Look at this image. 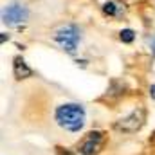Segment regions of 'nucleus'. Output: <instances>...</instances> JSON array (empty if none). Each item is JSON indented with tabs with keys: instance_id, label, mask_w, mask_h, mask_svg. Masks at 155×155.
<instances>
[{
	"instance_id": "nucleus-9",
	"label": "nucleus",
	"mask_w": 155,
	"mask_h": 155,
	"mask_svg": "<svg viewBox=\"0 0 155 155\" xmlns=\"http://www.w3.org/2000/svg\"><path fill=\"white\" fill-rule=\"evenodd\" d=\"M152 54L155 56V36H153V40H152Z\"/></svg>"
},
{
	"instance_id": "nucleus-10",
	"label": "nucleus",
	"mask_w": 155,
	"mask_h": 155,
	"mask_svg": "<svg viewBox=\"0 0 155 155\" xmlns=\"http://www.w3.org/2000/svg\"><path fill=\"white\" fill-rule=\"evenodd\" d=\"M150 92H152V94L155 96V87H152V88H150Z\"/></svg>"
},
{
	"instance_id": "nucleus-7",
	"label": "nucleus",
	"mask_w": 155,
	"mask_h": 155,
	"mask_svg": "<svg viewBox=\"0 0 155 155\" xmlns=\"http://www.w3.org/2000/svg\"><path fill=\"white\" fill-rule=\"evenodd\" d=\"M103 13L108 15V16H116V15H119L117 4L116 2H107V4H103Z\"/></svg>"
},
{
	"instance_id": "nucleus-6",
	"label": "nucleus",
	"mask_w": 155,
	"mask_h": 155,
	"mask_svg": "<svg viewBox=\"0 0 155 155\" xmlns=\"http://www.w3.org/2000/svg\"><path fill=\"white\" fill-rule=\"evenodd\" d=\"M13 74L16 79H25V78L33 76V71L27 67V63L24 61V58H15V61H13Z\"/></svg>"
},
{
	"instance_id": "nucleus-3",
	"label": "nucleus",
	"mask_w": 155,
	"mask_h": 155,
	"mask_svg": "<svg viewBox=\"0 0 155 155\" xmlns=\"http://www.w3.org/2000/svg\"><path fill=\"white\" fill-rule=\"evenodd\" d=\"M54 40L61 45L63 51H67V52L72 54L78 47V41H79V29H78L76 25H65V27H61V29L56 31Z\"/></svg>"
},
{
	"instance_id": "nucleus-1",
	"label": "nucleus",
	"mask_w": 155,
	"mask_h": 155,
	"mask_svg": "<svg viewBox=\"0 0 155 155\" xmlns=\"http://www.w3.org/2000/svg\"><path fill=\"white\" fill-rule=\"evenodd\" d=\"M56 123L67 132H79L85 124V108L76 103H67L56 108Z\"/></svg>"
},
{
	"instance_id": "nucleus-2",
	"label": "nucleus",
	"mask_w": 155,
	"mask_h": 155,
	"mask_svg": "<svg viewBox=\"0 0 155 155\" xmlns=\"http://www.w3.org/2000/svg\"><path fill=\"white\" fill-rule=\"evenodd\" d=\"M144 121H146V110L143 107H137L134 112H130L126 117L116 121L114 128H116L117 132H123V134H134V132H137V130L143 128Z\"/></svg>"
},
{
	"instance_id": "nucleus-8",
	"label": "nucleus",
	"mask_w": 155,
	"mask_h": 155,
	"mask_svg": "<svg viewBox=\"0 0 155 155\" xmlns=\"http://www.w3.org/2000/svg\"><path fill=\"white\" fill-rule=\"evenodd\" d=\"M119 38H121V41H124V43H132L134 38H135V33L132 29H123L119 33Z\"/></svg>"
},
{
	"instance_id": "nucleus-4",
	"label": "nucleus",
	"mask_w": 155,
	"mask_h": 155,
	"mask_svg": "<svg viewBox=\"0 0 155 155\" xmlns=\"http://www.w3.org/2000/svg\"><path fill=\"white\" fill-rule=\"evenodd\" d=\"M103 141H105L103 132H90L85 135V139L81 141L78 150L81 155H97L99 150L103 148Z\"/></svg>"
},
{
	"instance_id": "nucleus-5",
	"label": "nucleus",
	"mask_w": 155,
	"mask_h": 155,
	"mask_svg": "<svg viewBox=\"0 0 155 155\" xmlns=\"http://www.w3.org/2000/svg\"><path fill=\"white\" fill-rule=\"evenodd\" d=\"M27 16H29V11L22 4H11L2 13V20L5 24H9V25H15V24L24 22V20H27Z\"/></svg>"
}]
</instances>
